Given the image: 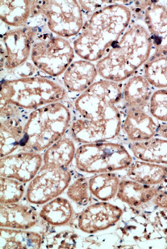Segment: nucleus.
<instances>
[{
  "instance_id": "nucleus-1",
  "label": "nucleus",
  "mask_w": 167,
  "mask_h": 249,
  "mask_svg": "<svg viewBox=\"0 0 167 249\" xmlns=\"http://www.w3.org/2000/svg\"><path fill=\"white\" fill-rule=\"evenodd\" d=\"M121 83L99 78L72 101L69 135L77 144L117 141L121 128Z\"/></svg>"
},
{
  "instance_id": "nucleus-2",
  "label": "nucleus",
  "mask_w": 167,
  "mask_h": 249,
  "mask_svg": "<svg viewBox=\"0 0 167 249\" xmlns=\"http://www.w3.org/2000/svg\"><path fill=\"white\" fill-rule=\"evenodd\" d=\"M126 2L114 1L87 19L79 35L71 41L77 58L96 64L118 42L133 20Z\"/></svg>"
},
{
  "instance_id": "nucleus-3",
  "label": "nucleus",
  "mask_w": 167,
  "mask_h": 249,
  "mask_svg": "<svg viewBox=\"0 0 167 249\" xmlns=\"http://www.w3.org/2000/svg\"><path fill=\"white\" fill-rule=\"evenodd\" d=\"M152 54V40L145 23L133 18L118 42L95 64L99 78L123 83L139 72Z\"/></svg>"
},
{
  "instance_id": "nucleus-4",
  "label": "nucleus",
  "mask_w": 167,
  "mask_h": 249,
  "mask_svg": "<svg viewBox=\"0 0 167 249\" xmlns=\"http://www.w3.org/2000/svg\"><path fill=\"white\" fill-rule=\"evenodd\" d=\"M71 121L72 103L70 100L51 103L31 110L27 118L18 151L43 153L69 134Z\"/></svg>"
},
{
  "instance_id": "nucleus-5",
  "label": "nucleus",
  "mask_w": 167,
  "mask_h": 249,
  "mask_svg": "<svg viewBox=\"0 0 167 249\" xmlns=\"http://www.w3.org/2000/svg\"><path fill=\"white\" fill-rule=\"evenodd\" d=\"M68 100L58 79L38 74L23 78L1 79L0 105L12 103L31 111L51 103Z\"/></svg>"
},
{
  "instance_id": "nucleus-6",
  "label": "nucleus",
  "mask_w": 167,
  "mask_h": 249,
  "mask_svg": "<svg viewBox=\"0 0 167 249\" xmlns=\"http://www.w3.org/2000/svg\"><path fill=\"white\" fill-rule=\"evenodd\" d=\"M34 25L72 41L82 31L87 19L78 1H32L30 18Z\"/></svg>"
},
{
  "instance_id": "nucleus-7",
  "label": "nucleus",
  "mask_w": 167,
  "mask_h": 249,
  "mask_svg": "<svg viewBox=\"0 0 167 249\" xmlns=\"http://www.w3.org/2000/svg\"><path fill=\"white\" fill-rule=\"evenodd\" d=\"M134 160L128 147L118 141L85 143L77 145L74 166L87 176L124 171Z\"/></svg>"
},
{
  "instance_id": "nucleus-8",
  "label": "nucleus",
  "mask_w": 167,
  "mask_h": 249,
  "mask_svg": "<svg viewBox=\"0 0 167 249\" xmlns=\"http://www.w3.org/2000/svg\"><path fill=\"white\" fill-rule=\"evenodd\" d=\"M75 56L70 40L43 30L39 31L35 37L30 61L41 75L58 79L75 60Z\"/></svg>"
},
{
  "instance_id": "nucleus-9",
  "label": "nucleus",
  "mask_w": 167,
  "mask_h": 249,
  "mask_svg": "<svg viewBox=\"0 0 167 249\" xmlns=\"http://www.w3.org/2000/svg\"><path fill=\"white\" fill-rule=\"evenodd\" d=\"M38 29L29 25L11 29L0 35L1 78L30 60Z\"/></svg>"
},
{
  "instance_id": "nucleus-10",
  "label": "nucleus",
  "mask_w": 167,
  "mask_h": 249,
  "mask_svg": "<svg viewBox=\"0 0 167 249\" xmlns=\"http://www.w3.org/2000/svg\"><path fill=\"white\" fill-rule=\"evenodd\" d=\"M118 248H165L167 239L155 229L145 213H123L116 226Z\"/></svg>"
},
{
  "instance_id": "nucleus-11",
  "label": "nucleus",
  "mask_w": 167,
  "mask_h": 249,
  "mask_svg": "<svg viewBox=\"0 0 167 249\" xmlns=\"http://www.w3.org/2000/svg\"><path fill=\"white\" fill-rule=\"evenodd\" d=\"M75 171L70 168L41 167L26 188V200L31 205H42L65 193Z\"/></svg>"
},
{
  "instance_id": "nucleus-12",
  "label": "nucleus",
  "mask_w": 167,
  "mask_h": 249,
  "mask_svg": "<svg viewBox=\"0 0 167 249\" xmlns=\"http://www.w3.org/2000/svg\"><path fill=\"white\" fill-rule=\"evenodd\" d=\"M123 213V208L116 204L98 200L87 205L77 214L76 227L83 234H99L116 227Z\"/></svg>"
},
{
  "instance_id": "nucleus-13",
  "label": "nucleus",
  "mask_w": 167,
  "mask_h": 249,
  "mask_svg": "<svg viewBox=\"0 0 167 249\" xmlns=\"http://www.w3.org/2000/svg\"><path fill=\"white\" fill-rule=\"evenodd\" d=\"M121 128L118 142L123 144L146 142L154 137L160 122L148 108L121 109Z\"/></svg>"
},
{
  "instance_id": "nucleus-14",
  "label": "nucleus",
  "mask_w": 167,
  "mask_h": 249,
  "mask_svg": "<svg viewBox=\"0 0 167 249\" xmlns=\"http://www.w3.org/2000/svg\"><path fill=\"white\" fill-rule=\"evenodd\" d=\"M31 111L7 103L0 105V157L19 150L27 118Z\"/></svg>"
},
{
  "instance_id": "nucleus-15",
  "label": "nucleus",
  "mask_w": 167,
  "mask_h": 249,
  "mask_svg": "<svg viewBox=\"0 0 167 249\" xmlns=\"http://www.w3.org/2000/svg\"><path fill=\"white\" fill-rule=\"evenodd\" d=\"M43 166V154L34 151H17L0 159V176L28 184Z\"/></svg>"
},
{
  "instance_id": "nucleus-16",
  "label": "nucleus",
  "mask_w": 167,
  "mask_h": 249,
  "mask_svg": "<svg viewBox=\"0 0 167 249\" xmlns=\"http://www.w3.org/2000/svg\"><path fill=\"white\" fill-rule=\"evenodd\" d=\"M95 63L75 59L58 78L68 95V100H75L99 79Z\"/></svg>"
},
{
  "instance_id": "nucleus-17",
  "label": "nucleus",
  "mask_w": 167,
  "mask_h": 249,
  "mask_svg": "<svg viewBox=\"0 0 167 249\" xmlns=\"http://www.w3.org/2000/svg\"><path fill=\"white\" fill-rule=\"evenodd\" d=\"M143 21L152 40V54L150 58L167 56V5L152 1L145 10Z\"/></svg>"
},
{
  "instance_id": "nucleus-18",
  "label": "nucleus",
  "mask_w": 167,
  "mask_h": 249,
  "mask_svg": "<svg viewBox=\"0 0 167 249\" xmlns=\"http://www.w3.org/2000/svg\"><path fill=\"white\" fill-rule=\"evenodd\" d=\"M133 158L167 166V123L160 122L154 137L146 142L126 144Z\"/></svg>"
},
{
  "instance_id": "nucleus-19",
  "label": "nucleus",
  "mask_w": 167,
  "mask_h": 249,
  "mask_svg": "<svg viewBox=\"0 0 167 249\" xmlns=\"http://www.w3.org/2000/svg\"><path fill=\"white\" fill-rule=\"evenodd\" d=\"M40 215L36 208L22 203L0 204V227L29 230L38 224Z\"/></svg>"
},
{
  "instance_id": "nucleus-20",
  "label": "nucleus",
  "mask_w": 167,
  "mask_h": 249,
  "mask_svg": "<svg viewBox=\"0 0 167 249\" xmlns=\"http://www.w3.org/2000/svg\"><path fill=\"white\" fill-rule=\"evenodd\" d=\"M154 89L140 71L121 83V109L148 108Z\"/></svg>"
},
{
  "instance_id": "nucleus-21",
  "label": "nucleus",
  "mask_w": 167,
  "mask_h": 249,
  "mask_svg": "<svg viewBox=\"0 0 167 249\" xmlns=\"http://www.w3.org/2000/svg\"><path fill=\"white\" fill-rule=\"evenodd\" d=\"M31 0H1V34L11 29L27 26L31 18Z\"/></svg>"
},
{
  "instance_id": "nucleus-22",
  "label": "nucleus",
  "mask_w": 167,
  "mask_h": 249,
  "mask_svg": "<svg viewBox=\"0 0 167 249\" xmlns=\"http://www.w3.org/2000/svg\"><path fill=\"white\" fill-rule=\"evenodd\" d=\"M128 178L149 186H160L167 183V166L134 159L126 169Z\"/></svg>"
},
{
  "instance_id": "nucleus-23",
  "label": "nucleus",
  "mask_w": 167,
  "mask_h": 249,
  "mask_svg": "<svg viewBox=\"0 0 167 249\" xmlns=\"http://www.w3.org/2000/svg\"><path fill=\"white\" fill-rule=\"evenodd\" d=\"M161 186L145 185L126 177L121 179L116 198L129 207H140L150 203Z\"/></svg>"
},
{
  "instance_id": "nucleus-24",
  "label": "nucleus",
  "mask_w": 167,
  "mask_h": 249,
  "mask_svg": "<svg viewBox=\"0 0 167 249\" xmlns=\"http://www.w3.org/2000/svg\"><path fill=\"white\" fill-rule=\"evenodd\" d=\"M77 147L72 137L69 134L65 135L42 153V166L70 168L75 161Z\"/></svg>"
},
{
  "instance_id": "nucleus-25",
  "label": "nucleus",
  "mask_w": 167,
  "mask_h": 249,
  "mask_svg": "<svg viewBox=\"0 0 167 249\" xmlns=\"http://www.w3.org/2000/svg\"><path fill=\"white\" fill-rule=\"evenodd\" d=\"M45 237L38 232L28 230L0 227V248L5 249H41Z\"/></svg>"
},
{
  "instance_id": "nucleus-26",
  "label": "nucleus",
  "mask_w": 167,
  "mask_h": 249,
  "mask_svg": "<svg viewBox=\"0 0 167 249\" xmlns=\"http://www.w3.org/2000/svg\"><path fill=\"white\" fill-rule=\"evenodd\" d=\"M39 215L47 224L62 227L72 221L75 217V209L70 200L59 196L42 205Z\"/></svg>"
},
{
  "instance_id": "nucleus-27",
  "label": "nucleus",
  "mask_w": 167,
  "mask_h": 249,
  "mask_svg": "<svg viewBox=\"0 0 167 249\" xmlns=\"http://www.w3.org/2000/svg\"><path fill=\"white\" fill-rule=\"evenodd\" d=\"M122 176L118 172H104L88 176L90 193L99 201H110L116 197Z\"/></svg>"
},
{
  "instance_id": "nucleus-28",
  "label": "nucleus",
  "mask_w": 167,
  "mask_h": 249,
  "mask_svg": "<svg viewBox=\"0 0 167 249\" xmlns=\"http://www.w3.org/2000/svg\"><path fill=\"white\" fill-rule=\"evenodd\" d=\"M140 72L155 90L167 89V56L150 58Z\"/></svg>"
},
{
  "instance_id": "nucleus-29",
  "label": "nucleus",
  "mask_w": 167,
  "mask_h": 249,
  "mask_svg": "<svg viewBox=\"0 0 167 249\" xmlns=\"http://www.w3.org/2000/svg\"><path fill=\"white\" fill-rule=\"evenodd\" d=\"M69 200L75 203L77 207L84 209L91 204L92 196L90 193L88 176L75 171L72 180L65 190Z\"/></svg>"
},
{
  "instance_id": "nucleus-30",
  "label": "nucleus",
  "mask_w": 167,
  "mask_h": 249,
  "mask_svg": "<svg viewBox=\"0 0 167 249\" xmlns=\"http://www.w3.org/2000/svg\"><path fill=\"white\" fill-rule=\"evenodd\" d=\"M0 177V204L19 202L26 194V184L13 178Z\"/></svg>"
},
{
  "instance_id": "nucleus-31",
  "label": "nucleus",
  "mask_w": 167,
  "mask_h": 249,
  "mask_svg": "<svg viewBox=\"0 0 167 249\" xmlns=\"http://www.w3.org/2000/svg\"><path fill=\"white\" fill-rule=\"evenodd\" d=\"M121 239L118 235L110 234H88L80 239L78 248H118Z\"/></svg>"
},
{
  "instance_id": "nucleus-32",
  "label": "nucleus",
  "mask_w": 167,
  "mask_h": 249,
  "mask_svg": "<svg viewBox=\"0 0 167 249\" xmlns=\"http://www.w3.org/2000/svg\"><path fill=\"white\" fill-rule=\"evenodd\" d=\"M149 110L159 122L167 123V89L154 90L150 99Z\"/></svg>"
},
{
  "instance_id": "nucleus-33",
  "label": "nucleus",
  "mask_w": 167,
  "mask_h": 249,
  "mask_svg": "<svg viewBox=\"0 0 167 249\" xmlns=\"http://www.w3.org/2000/svg\"><path fill=\"white\" fill-rule=\"evenodd\" d=\"M80 238L78 234L72 231H65L48 237L46 248H59V249H75L78 248Z\"/></svg>"
},
{
  "instance_id": "nucleus-34",
  "label": "nucleus",
  "mask_w": 167,
  "mask_h": 249,
  "mask_svg": "<svg viewBox=\"0 0 167 249\" xmlns=\"http://www.w3.org/2000/svg\"><path fill=\"white\" fill-rule=\"evenodd\" d=\"M155 229L167 239V210L154 208L150 213H145Z\"/></svg>"
},
{
  "instance_id": "nucleus-35",
  "label": "nucleus",
  "mask_w": 167,
  "mask_h": 249,
  "mask_svg": "<svg viewBox=\"0 0 167 249\" xmlns=\"http://www.w3.org/2000/svg\"><path fill=\"white\" fill-rule=\"evenodd\" d=\"M114 1H78L80 7L82 8L86 19L96 13L97 11L105 8L106 6L113 3Z\"/></svg>"
},
{
  "instance_id": "nucleus-36",
  "label": "nucleus",
  "mask_w": 167,
  "mask_h": 249,
  "mask_svg": "<svg viewBox=\"0 0 167 249\" xmlns=\"http://www.w3.org/2000/svg\"><path fill=\"white\" fill-rule=\"evenodd\" d=\"M153 207L160 210H167V183L162 184L155 195L154 197L150 201Z\"/></svg>"
},
{
  "instance_id": "nucleus-37",
  "label": "nucleus",
  "mask_w": 167,
  "mask_h": 249,
  "mask_svg": "<svg viewBox=\"0 0 167 249\" xmlns=\"http://www.w3.org/2000/svg\"><path fill=\"white\" fill-rule=\"evenodd\" d=\"M166 249H167V247H166Z\"/></svg>"
},
{
  "instance_id": "nucleus-38",
  "label": "nucleus",
  "mask_w": 167,
  "mask_h": 249,
  "mask_svg": "<svg viewBox=\"0 0 167 249\" xmlns=\"http://www.w3.org/2000/svg\"></svg>"
}]
</instances>
